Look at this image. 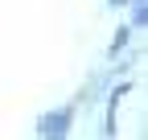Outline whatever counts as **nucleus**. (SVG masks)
Listing matches in <instances>:
<instances>
[{
  "label": "nucleus",
  "instance_id": "nucleus-1",
  "mask_svg": "<svg viewBox=\"0 0 148 140\" xmlns=\"http://www.w3.org/2000/svg\"><path fill=\"white\" fill-rule=\"evenodd\" d=\"M66 124H70V111H53V115H45V119H41L45 140H66Z\"/></svg>",
  "mask_w": 148,
  "mask_h": 140
}]
</instances>
